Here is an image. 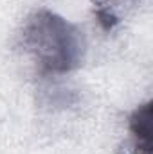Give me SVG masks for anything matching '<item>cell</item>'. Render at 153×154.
Listing matches in <instances>:
<instances>
[{
  "mask_svg": "<svg viewBox=\"0 0 153 154\" xmlns=\"http://www.w3.org/2000/svg\"><path fill=\"white\" fill-rule=\"evenodd\" d=\"M24 47L43 72L65 74L85 59V36L74 23L49 11H34L24 27Z\"/></svg>",
  "mask_w": 153,
  "mask_h": 154,
  "instance_id": "obj_1",
  "label": "cell"
},
{
  "mask_svg": "<svg viewBox=\"0 0 153 154\" xmlns=\"http://www.w3.org/2000/svg\"><path fill=\"white\" fill-rule=\"evenodd\" d=\"M137 154H151V100L141 104L128 122Z\"/></svg>",
  "mask_w": 153,
  "mask_h": 154,
  "instance_id": "obj_2",
  "label": "cell"
},
{
  "mask_svg": "<svg viewBox=\"0 0 153 154\" xmlns=\"http://www.w3.org/2000/svg\"><path fill=\"white\" fill-rule=\"evenodd\" d=\"M97 18H99V22H101V25H103V29H112L115 23H117V18H115L114 14H110L108 11H97Z\"/></svg>",
  "mask_w": 153,
  "mask_h": 154,
  "instance_id": "obj_3",
  "label": "cell"
}]
</instances>
